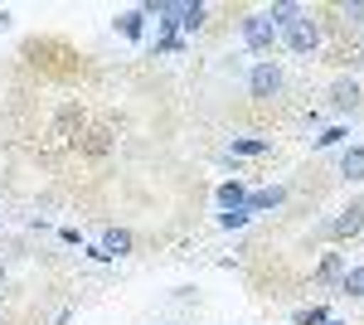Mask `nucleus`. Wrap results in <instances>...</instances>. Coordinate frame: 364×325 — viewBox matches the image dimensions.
I'll use <instances>...</instances> for the list:
<instances>
[{
    "mask_svg": "<svg viewBox=\"0 0 364 325\" xmlns=\"http://www.w3.org/2000/svg\"><path fill=\"white\" fill-rule=\"evenodd\" d=\"M262 15H267V20H272V29H277V34H282V29H287V25H296V20H301L306 10H301L296 0H277V5H267Z\"/></svg>",
    "mask_w": 364,
    "mask_h": 325,
    "instance_id": "obj_5",
    "label": "nucleus"
},
{
    "mask_svg": "<svg viewBox=\"0 0 364 325\" xmlns=\"http://www.w3.org/2000/svg\"><path fill=\"white\" fill-rule=\"evenodd\" d=\"M340 277H345V257L340 252H326L321 267H316V282H340Z\"/></svg>",
    "mask_w": 364,
    "mask_h": 325,
    "instance_id": "obj_14",
    "label": "nucleus"
},
{
    "mask_svg": "<svg viewBox=\"0 0 364 325\" xmlns=\"http://www.w3.org/2000/svg\"><path fill=\"white\" fill-rule=\"evenodd\" d=\"M340 175H345V180H364V146H345V156H340Z\"/></svg>",
    "mask_w": 364,
    "mask_h": 325,
    "instance_id": "obj_11",
    "label": "nucleus"
},
{
    "mask_svg": "<svg viewBox=\"0 0 364 325\" xmlns=\"http://www.w3.org/2000/svg\"><path fill=\"white\" fill-rule=\"evenodd\" d=\"M175 25L185 29V34H199V29L209 25V5L195 0V5H180V15H175Z\"/></svg>",
    "mask_w": 364,
    "mask_h": 325,
    "instance_id": "obj_6",
    "label": "nucleus"
},
{
    "mask_svg": "<svg viewBox=\"0 0 364 325\" xmlns=\"http://www.w3.org/2000/svg\"><path fill=\"white\" fill-rule=\"evenodd\" d=\"M0 287H5V262H0Z\"/></svg>",
    "mask_w": 364,
    "mask_h": 325,
    "instance_id": "obj_22",
    "label": "nucleus"
},
{
    "mask_svg": "<svg viewBox=\"0 0 364 325\" xmlns=\"http://www.w3.org/2000/svg\"><path fill=\"white\" fill-rule=\"evenodd\" d=\"M340 292H345V297H364V267H345V277H340Z\"/></svg>",
    "mask_w": 364,
    "mask_h": 325,
    "instance_id": "obj_16",
    "label": "nucleus"
},
{
    "mask_svg": "<svg viewBox=\"0 0 364 325\" xmlns=\"http://www.w3.org/2000/svg\"><path fill=\"white\" fill-rule=\"evenodd\" d=\"M360 233H364V204H350V209H340V214L326 223V238H331V243L360 238Z\"/></svg>",
    "mask_w": 364,
    "mask_h": 325,
    "instance_id": "obj_4",
    "label": "nucleus"
},
{
    "mask_svg": "<svg viewBox=\"0 0 364 325\" xmlns=\"http://www.w3.org/2000/svg\"><path fill=\"white\" fill-rule=\"evenodd\" d=\"M117 34H122V39H141V34H146V10H141V5L122 10V15H117Z\"/></svg>",
    "mask_w": 364,
    "mask_h": 325,
    "instance_id": "obj_7",
    "label": "nucleus"
},
{
    "mask_svg": "<svg viewBox=\"0 0 364 325\" xmlns=\"http://www.w3.org/2000/svg\"><path fill=\"white\" fill-rule=\"evenodd\" d=\"M355 102H360V82H355V78H340L336 87H331V107H336V112H350Z\"/></svg>",
    "mask_w": 364,
    "mask_h": 325,
    "instance_id": "obj_8",
    "label": "nucleus"
},
{
    "mask_svg": "<svg viewBox=\"0 0 364 325\" xmlns=\"http://www.w3.org/2000/svg\"><path fill=\"white\" fill-rule=\"evenodd\" d=\"M355 58H360V63H364V34H360V44H355Z\"/></svg>",
    "mask_w": 364,
    "mask_h": 325,
    "instance_id": "obj_20",
    "label": "nucleus"
},
{
    "mask_svg": "<svg viewBox=\"0 0 364 325\" xmlns=\"http://www.w3.org/2000/svg\"><path fill=\"white\" fill-rule=\"evenodd\" d=\"M243 204H248V185H238V180L219 185V209H243Z\"/></svg>",
    "mask_w": 364,
    "mask_h": 325,
    "instance_id": "obj_12",
    "label": "nucleus"
},
{
    "mask_svg": "<svg viewBox=\"0 0 364 325\" xmlns=\"http://www.w3.org/2000/svg\"><path fill=\"white\" fill-rule=\"evenodd\" d=\"M277 39H282V44H287L296 58H306V54H316V49H321V20H316V15H301L296 25L282 29Z\"/></svg>",
    "mask_w": 364,
    "mask_h": 325,
    "instance_id": "obj_2",
    "label": "nucleus"
},
{
    "mask_svg": "<svg viewBox=\"0 0 364 325\" xmlns=\"http://www.w3.org/2000/svg\"><path fill=\"white\" fill-rule=\"evenodd\" d=\"M248 209H224V214H219V228H228V233H238V228H248Z\"/></svg>",
    "mask_w": 364,
    "mask_h": 325,
    "instance_id": "obj_17",
    "label": "nucleus"
},
{
    "mask_svg": "<svg viewBox=\"0 0 364 325\" xmlns=\"http://www.w3.org/2000/svg\"><path fill=\"white\" fill-rule=\"evenodd\" d=\"M243 44H248V54H272L277 49V29H272V20L262 10L243 15Z\"/></svg>",
    "mask_w": 364,
    "mask_h": 325,
    "instance_id": "obj_3",
    "label": "nucleus"
},
{
    "mask_svg": "<svg viewBox=\"0 0 364 325\" xmlns=\"http://www.w3.org/2000/svg\"><path fill=\"white\" fill-rule=\"evenodd\" d=\"M326 325H345V321H326Z\"/></svg>",
    "mask_w": 364,
    "mask_h": 325,
    "instance_id": "obj_23",
    "label": "nucleus"
},
{
    "mask_svg": "<svg viewBox=\"0 0 364 325\" xmlns=\"http://www.w3.org/2000/svg\"><path fill=\"white\" fill-rule=\"evenodd\" d=\"M336 15L345 20V25L364 29V0H345V5H336Z\"/></svg>",
    "mask_w": 364,
    "mask_h": 325,
    "instance_id": "obj_15",
    "label": "nucleus"
},
{
    "mask_svg": "<svg viewBox=\"0 0 364 325\" xmlns=\"http://www.w3.org/2000/svg\"><path fill=\"white\" fill-rule=\"evenodd\" d=\"M233 156H272V141H262V136H233Z\"/></svg>",
    "mask_w": 364,
    "mask_h": 325,
    "instance_id": "obj_13",
    "label": "nucleus"
},
{
    "mask_svg": "<svg viewBox=\"0 0 364 325\" xmlns=\"http://www.w3.org/2000/svg\"><path fill=\"white\" fill-rule=\"evenodd\" d=\"M282 92H287V73H282V63L257 58V63L248 68V97H252V102H277Z\"/></svg>",
    "mask_w": 364,
    "mask_h": 325,
    "instance_id": "obj_1",
    "label": "nucleus"
},
{
    "mask_svg": "<svg viewBox=\"0 0 364 325\" xmlns=\"http://www.w3.org/2000/svg\"><path fill=\"white\" fill-rule=\"evenodd\" d=\"M5 25H10V10H0V29H5Z\"/></svg>",
    "mask_w": 364,
    "mask_h": 325,
    "instance_id": "obj_21",
    "label": "nucleus"
},
{
    "mask_svg": "<svg viewBox=\"0 0 364 325\" xmlns=\"http://www.w3.org/2000/svg\"><path fill=\"white\" fill-rule=\"evenodd\" d=\"M102 252H107V257H127V252H132V233H127V228H107V233H102Z\"/></svg>",
    "mask_w": 364,
    "mask_h": 325,
    "instance_id": "obj_10",
    "label": "nucleus"
},
{
    "mask_svg": "<svg viewBox=\"0 0 364 325\" xmlns=\"http://www.w3.org/2000/svg\"><path fill=\"white\" fill-rule=\"evenodd\" d=\"M282 199H287L282 185H272V190H248V204H243V209H248V214H257V209H277Z\"/></svg>",
    "mask_w": 364,
    "mask_h": 325,
    "instance_id": "obj_9",
    "label": "nucleus"
},
{
    "mask_svg": "<svg viewBox=\"0 0 364 325\" xmlns=\"http://www.w3.org/2000/svg\"><path fill=\"white\" fill-rule=\"evenodd\" d=\"M345 136H350L345 127H331V132H321V136H316V151H331V146H340Z\"/></svg>",
    "mask_w": 364,
    "mask_h": 325,
    "instance_id": "obj_19",
    "label": "nucleus"
},
{
    "mask_svg": "<svg viewBox=\"0 0 364 325\" xmlns=\"http://www.w3.org/2000/svg\"><path fill=\"white\" fill-rule=\"evenodd\" d=\"M326 321H331L326 306H306V311H296V325H326Z\"/></svg>",
    "mask_w": 364,
    "mask_h": 325,
    "instance_id": "obj_18",
    "label": "nucleus"
}]
</instances>
